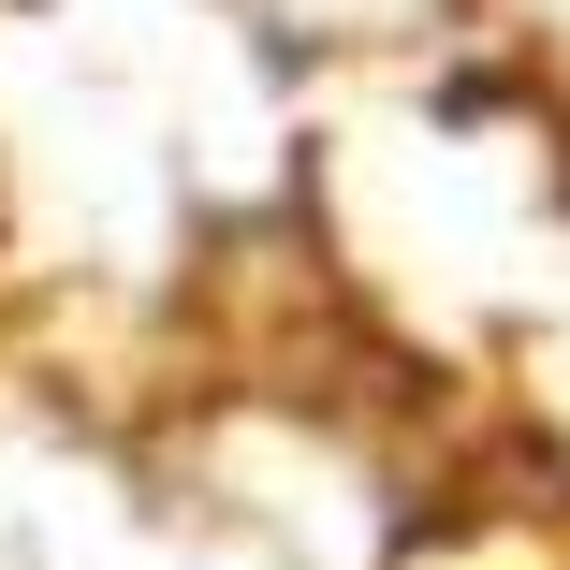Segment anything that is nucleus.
Masks as SVG:
<instances>
[{
  "instance_id": "obj_1",
  "label": "nucleus",
  "mask_w": 570,
  "mask_h": 570,
  "mask_svg": "<svg viewBox=\"0 0 570 570\" xmlns=\"http://www.w3.org/2000/svg\"><path fill=\"white\" fill-rule=\"evenodd\" d=\"M424 570H570V541H527V527H483V541H439Z\"/></svg>"
}]
</instances>
